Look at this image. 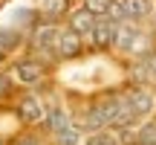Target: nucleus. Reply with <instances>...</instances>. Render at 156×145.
Returning a JSON list of instances; mask_svg holds the SVG:
<instances>
[{
    "mask_svg": "<svg viewBox=\"0 0 156 145\" xmlns=\"http://www.w3.org/2000/svg\"><path fill=\"white\" fill-rule=\"evenodd\" d=\"M122 6H124V17L127 20H142V17H147L153 12L151 0H122Z\"/></svg>",
    "mask_w": 156,
    "mask_h": 145,
    "instance_id": "obj_9",
    "label": "nucleus"
},
{
    "mask_svg": "<svg viewBox=\"0 0 156 145\" xmlns=\"http://www.w3.org/2000/svg\"><path fill=\"white\" fill-rule=\"evenodd\" d=\"M64 9H67V0H46V3H44L46 15H61Z\"/></svg>",
    "mask_w": 156,
    "mask_h": 145,
    "instance_id": "obj_15",
    "label": "nucleus"
},
{
    "mask_svg": "<svg viewBox=\"0 0 156 145\" xmlns=\"http://www.w3.org/2000/svg\"><path fill=\"white\" fill-rule=\"evenodd\" d=\"M58 38H61V29L58 26H38L32 35V44L41 52H55L58 55Z\"/></svg>",
    "mask_w": 156,
    "mask_h": 145,
    "instance_id": "obj_2",
    "label": "nucleus"
},
{
    "mask_svg": "<svg viewBox=\"0 0 156 145\" xmlns=\"http://www.w3.org/2000/svg\"><path fill=\"white\" fill-rule=\"evenodd\" d=\"M0 61H3V50H0Z\"/></svg>",
    "mask_w": 156,
    "mask_h": 145,
    "instance_id": "obj_19",
    "label": "nucleus"
},
{
    "mask_svg": "<svg viewBox=\"0 0 156 145\" xmlns=\"http://www.w3.org/2000/svg\"><path fill=\"white\" fill-rule=\"evenodd\" d=\"M44 116H46V125H49L52 134H61V131L73 128V122H69V113L64 110V107H58V105L44 107Z\"/></svg>",
    "mask_w": 156,
    "mask_h": 145,
    "instance_id": "obj_6",
    "label": "nucleus"
},
{
    "mask_svg": "<svg viewBox=\"0 0 156 145\" xmlns=\"http://www.w3.org/2000/svg\"><path fill=\"white\" fill-rule=\"evenodd\" d=\"M136 38H139V29H136L133 23H116V38H113V44H116L119 50H130Z\"/></svg>",
    "mask_w": 156,
    "mask_h": 145,
    "instance_id": "obj_10",
    "label": "nucleus"
},
{
    "mask_svg": "<svg viewBox=\"0 0 156 145\" xmlns=\"http://www.w3.org/2000/svg\"><path fill=\"white\" fill-rule=\"evenodd\" d=\"M17 116L23 122H41L44 119V105H41L38 96H23L20 105H17Z\"/></svg>",
    "mask_w": 156,
    "mask_h": 145,
    "instance_id": "obj_4",
    "label": "nucleus"
},
{
    "mask_svg": "<svg viewBox=\"0 0 156 145\" xmlns=\"http://www.w3.org/2000/svg\"><path fill=\"white\" fill-rule=\"evenodd\" d=\"M12 90V78L6 76V72H0V96H6Z\"/></svg>",
    "mask_w": 156,
    "mask_h": 145,
    "instance_id": "obj_16",
    "label": "nucleus"
},
{
    "mask_svg": "<svg viewBox=\"0 0 156 145\" xmlns=\"http://www.w3.org/2000/svg\"><path fill=\"white\" fill-rule=\"evenodd\" d=\"M84 145H122V142H119V136L107 134V131H98V134H90Z\"/></svg>",
    "mask_w": 156,
    "mask_h": 145,
    "instance_id": "obj_11",
    "label": "nucleus"
},
{
    "mask_svg": "<svg viewBox=\"0 0 156 145\" xmlns=\"http://www.w3.org/2000/svg\"><path fill=\"white\" fill-rule=\"evenodd\" d=\"M0 145H3V142H0Z\"/></svg>",
    "mask_w": 156,
    "mask_h": 145,
    "instance_id": "obj_20",
    "label": "nucleus"
},
{
    "mask_svg": "<svg viewBox=\"0 0 156 145\" xmlns=\"http://www.w3.org/2000/svg\"><path fill=\"white\" fill-rule=\"evenodd\" d=\"M124 99H127V105L133 107V113H136L139 119L147 116V113L153 110V96L147 93L145 87H130L127 93H124Z\"/></svg>",
    "mask_w": 156,
    "mask_h": 145,
    "instance_id": "obj_1",
    "label": "nucleus"
},
{
    "mask_svg": "<svg viewBox=\"0 0 156 145\" xmlns=\"http://www.w3.org/2000/svg\"><path fill=\"white\" fill-rule=\"evenodd\" d=\"M93 29H95V15H90L87 9H78L69 15V32H75L78 38L81 35H93Z\"/></svg>",
    "mask_w": 156,
    "mask_h": 145,
    "instance_id": "obj_5",
    "label": "nucleus"
},
{
    "mask_svg": "<svg viewBox=\"0 0 156 145\" xmlns=\"http://www.w3.org/2000/svg\"><path fill=\"white\" fill-rule=\"evenodd\" d=\"M113 38H116V23L107 20V17H101V20H95V29H93V44L95 46H110Z\"/></svg>",
    "mask_w": 156,
    "mask_h": 145,
    "instance_id": "obj_7",
    "label": "nucleus"
},
{
    "mask_svg": "<svg viewBox=\"0 0 156 145\" xmlns=\"http://www.w3.org/2000/svg\"><path fill=\"white\" fill-rule=\"evenodd\" d=\"M15 76L20 78L23 84H38L41 78L46 76V67L41 61H35V58H26V61H17L15 64Z\"/></svg>",
    "mask_w": 156,
    "mask_h": 145,
    "instance_id": "obj_3",
    "label": "nucleus"
},
{
    "mask_svg": "<svg viewBox=\"0 0 156 145\" xmlns=\"http://www.w3.org/2000/svg\"><path fill=\"white\" fill-rule=\"evenodd\" d=\"M12 145H41V142L35 139V136H29V134H23V136H17V139L12 142Z\"/></svg>",
    "mask_w": 156,
    "mask_h": 145,
    "instance_id": "obj_17",
    "label": "nucleus"
},
{
    "mask_svg": "<svg viewBox=\"0 0 156 145\" xmlns=\"http://www.w3.org/2000/svg\"><path fill=\"white\" fill-rule=\"evenodd\" d=\"M55 142H58V145H78V131H75V128L61 131V134H55Z\"/></svg>",
    "mask_w": 156,
    "mask_h": 145,
    "instance_id": "obj_14",
    "label": "nucleus"
},
{
    "mask_svg": "<svg viewBox=\"0 0 156 145\" xmlns=\"http://www.w3.org/2000/svg\"><path fill=\"white\" fill-rule=\"evenodd\" d=\"M78 52H81V38H78L75 32H61V38H58V55L61 58H75Z\"/></svg>",
    "mask_w": 156,
    "mask_h": 145,
    "instance_id": "obj_8",
    "label": "nucleus"
},
{
    "mask_svg": "<svg viewBox=\"0 0 156 145\" xmlns=\"http://www.w3.org/2000/svg\"><path fill=\"white\" fill-rule=\"evenodd\" d=\"M139 145H156V122H145L139 128Z\"/></svg>",
    "mask_w": 156,
    "mask_h": 145,
    "instance_id": "obj_12",
    "label": "nucleus"
},
{
    "mask_svg": "<svg viewBox=\"0 0 156 145\" xmlns=\"http://www.w3.org/2000/svg\"><path fill=\"white\" fill-rule=\"evenodd\" d=\"M110 6H113V0H84V9L90 15H107Z\"/></svg>",
    "mask_w": 156,
    "mask_h": 145,
    "instance_id": "obj_13",
    "label": "nucleus"
},
{
    "mask_svg": "<svg viewBox=\"0 0 156 145\" xmlns=\"http://www.w3.org/2000/svg\"><path fill=\"white\" fill-rule=\"evenodd\" d=\"M147 67H151V76L156 78V55H151V58H147Z\"/></svg>",
    "mask_w": 156,
    "mask_h": 145,
    "instance_id": "obj_18",
    "label": "nucleus"
}]
</instances>
